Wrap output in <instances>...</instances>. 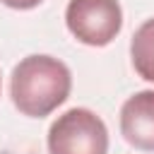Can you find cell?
I'll list each match as a JSON object with an SVG mask.
<instances>
[{
    "label": "cell",
    "instance_id": "1",
    "mask_svg": "<svg viewBox=\"0 0 154 154\" xmlns=\"http://www.w3.org/2000/svg\"><path fill=\"white\" fill-rule=\"evenodd\" d=\"M72 89L70 67L53 55L22 58L10 79V96L19 113L29 118H43L53 113Z\"/></svg>",
    "mask_w": 154,
    "mask_h": 154
},
{
    "label": "cell",
    "instance_id": "2",
    "mask_svg": "<svg viewBox=\"0 0 154 154\" xmlns=\"http://www.w3.org/2000/svg\"><path fill=\"white\" fill-rule=\"evenodd\" d=\"M106 123L89 108H70L48 128V154H106Z\"/></svg>",
    "mask_w": 154,
    "mask_h": 154
},
{
    "label": "cell",
    "instance_id": "3",
    "mask_svg": "<svg viewBox=\"0 0 154 154\" xmlns=\"http://www.w3.org/2000/svg\"><path fill=\"white\" fill-rule=\"evenodd\" d=\"M65 24L77 41L101 48L120 34L123 10L118 0H70Z\"/></svg>",
    "mask_w": 154,
    "mask_h": 154
},
{
    "label": "cell",
    "instance_id": "4",
    "mask_svg": "<svg viewBox=\"0 0 154 154\" xmlns=\"http://www.w3.org/2000/svg\"><path fill=\"white\" fill-rule=\"evenodd\" d=\"M120 132L128 144L154 152V89L137 91L123 103Z\"/></svg>",
    "mask_w": 154,
    "mask_h": 154
},
{
    "label": "cell",
    "instance_id": "5",
    "mask_svg": "<svg viewBox=\"0 0 154 154\" xmlns=\"http://www.w3.org/2000/svg\"><path fill=\"white\" fill-rule=\"evenodd\" d=\"M130 58L135 72L147 82H154V17L140 24L137 31L132 34Z\"/></svg>",
    "mask_w": 154,
    "mask_h": 154
},
{
    "label": "cell",
    "instance_id": "6",
    "mask_svg": "<svg viewBox=\"0 0 154 154\" xmlns=\"http://www.w3.org/2000/svg\"><path fill=\"white\" fill-rule=\"evenodd\" d=\"M2 5H7V7H12V10H31V7H36L41 0H0Z\"/></svg>",
    "mask_w": 154,
    "mask_h": 154
}]
</instances>
